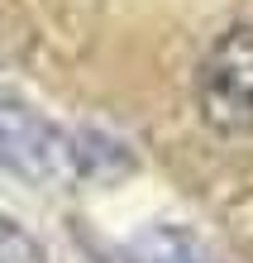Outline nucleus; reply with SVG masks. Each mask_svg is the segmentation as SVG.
<instances>
[{
  "label": "nucleus",
  "instance_id": "obj_4",
  "mask_svg": "<svg viewBox=\"0 0 253 263\" xmlns=\"http://www.w3.org/2000/svg\"><path fill=\"white\" fill-rule=\"evenodd\" d=\"M0 263H48L43 244L5 211H0Z\"/></svg>",
  "mask_w": 253,
  "mask_h": 263
},
{
  "label": "nucleus",
  "instance_id": "obj_1",
  "mask_svg": "<svg viewBox=\"0 0 253 263\" xmlns=\"http://www.w3.org/2000/svg\"><path fill=\"white\" fill-rule=\"evenodd\" d=\"M0 167L29 182H43V187L76 192L129 173L134 163L120 139L62 125V120L43 115L38 105H29L24 96L0 86Z\"/></svg>",
  "mask_w": 253,
  "mask_h": 263
},
{
  "label": "nucleus",
  "instance_id": "obj_3",
  "mask_svg": "<svg viewBox=\"0 0 253 263\" xmlns=\"http://www.w3.org/2000/svg\"><path fill=\"white\" fill-rule=\"evenodd\" d=\"M124 263H220L196 230L186 225H148L124 244Z\"/></svg>",
  "mask_w": 253,
  "mask_h": 263
},
{
  "label": "nucleus",
  "instance_id": "obj_2",
  "mask_svg": "<svg viewBox=\"0 0 253 263\" xmlns=\"http://www.w3.org/2000/svg\"><path fill=\"white\" fill-rule=\"evenodd\" d=\"M196 110L220 139L253 134V20L229 24L196 67Z\"/></svg>",
  "mask_w": 253,
  "mask_h": 263
}]
</instances>
